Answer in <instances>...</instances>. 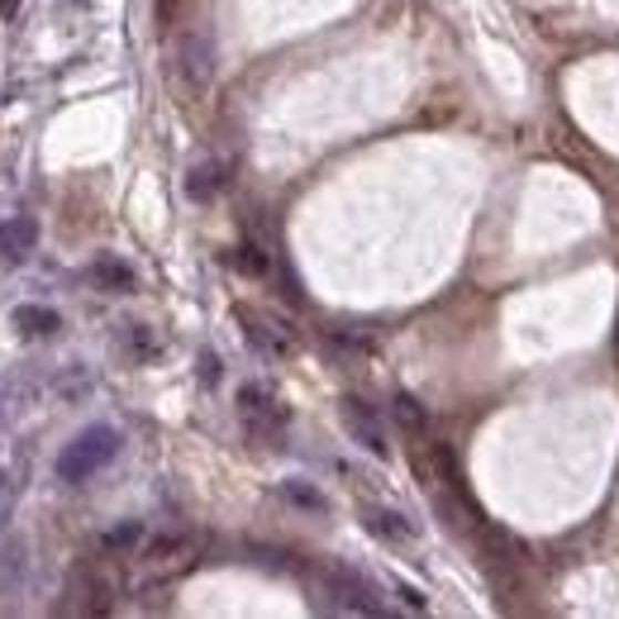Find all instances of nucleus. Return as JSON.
Instances as JSON below:
<instances>
[{
    "label": "nucleus",
    "mask_w": 619,
    "mask_h": 619,
    "mask_svg": "<svg viewBox=\"0 0 619 619\" xmlns=\"http://www.w3.org/2000/svg\"><path fill=\"white\" fill-rule=\"evenodd\" d=\"M120 429L115 424H91V429H82L68 448L58 453V463H53V472H58V482H68V486H82V482H91L101 467H110L120 457Z\"/></svg>",
    "instance_id": "1"
},
{
    "label": "nucleus",
    "mask_w": 619,
    "mask_h": 619,
    "mask_svg": "<svg viewBox=\"0 0 619 619\" xmlns=\"http://www.w3.org/2000/svg\"><path fill=\"white\" fill-rule=\"evenodd\" d=\"M238 415H244V429H248L252 439L272 443V439H281V429H286V420H291V410L277 401L272 386H262V381H248V386L238 391Z\"/></svg>",
    "instance_id": "2"
},
{
    "label": "nucleus",
    "mask_w": 619,
    "mask_h": 619,
    "mask_svg": "<svg viewBox=\"0 0 619 619\" xmlns=\"http://www.w3.org/2000/svg\"><path fill=\"white\" fill-rule=\"evenodd\" d=\"M339 415H343V429L353 434L358 448H368L372 457H386L391 453V443H386V429H381L376 420V410L368 401H358V395H348V401L339 405Z\"/></svg>",
    "instance_id": "3"
},
{
    "label": "nucleus",
    "mask_w": 619,
    "mask_h": 619,
    "mask_svg": "<svg viewBox=\"0 0 619 619\" xmlns=\"http://www.w3.org/2000/svg\"><path fill=\"white\" fill-rule=\"evenodd\" d=\"M177 68H182L190 91H205V86L215 82V43H210V34H205V29H190V34L182 39Z\"/></svg>",
    "instance_id": "4"
},
{
    "label": "nucleus",
    "mask_w": 619,
    "mask_h": 619,
    "mask_svg": "<svg viewBox=\"0 0 619 619\" xmlns=\"http://www.w3.org/2000/svg\"><path fill=\"white\" fill-rule=\"evenodd\" d=\"M329 591H333V606L339 610H353V615H381V600L372 591L368 577H358V571H329Z\"/></svg>",
    "instance_id": "5"
},
{
    "label": "nucleus",
    "mask_w": 619,
    "mask_h": 619,
    "mask_svg": "<svg viewBox=\"0 0 619 619\" xmlns=\"http://www.w3.org/2000/svg\"><path fill=\"white\" fill-rule=\"evenodd\" d=\"M238 324H244V339L258 348V353H267V358H286V353H291V333H286L272 314L238 310Z\"/></svg>",
    "instance_id": "6"
},
{
    "label": "nucleus",
    "mask_w": 619,
    "mask_h": 619,
    "mask_svg": "<svg viewBox=\"0 0 619 619\" xmlns=\"http://www.w3.org/2000/svg\"><path fill=\"white\" fill-rule=\"evenodd\" d=\"M362 529L376 534L381 544H415V524L386 505H362Z\"/></svg>",
    "instance_id": "7"
},
{
    "label": "nucleus",
    "mask_w": 619,
    "mask_h": 619,
    "mask_svg": "<svg viewBox=\"0 0 619 619\" xmlns=\"http://www.w3.org/2000/svg\"><path fill=\"white\" fill-rule=\"evenodd\" d=\"M34 244H39V219L14 215V219H6V225H0V258H6V262L29 258V252H34Z\"/></svg>",
    "instance_id": "8"
},
{
    "label": "nucleus",
    "mask_w": 619,
    "mask_h": 619,
    "mask_svg": "<svg viewBox=\"0 0 619 619\" xmlns=\"http://www.w3.org/2000/svg\"><path fill=\"white\" fill-rule=\"evenodd\" d=\"M225 182H229V163H219V157H200V163L186 172V196L190 200H210V196L225 190Z\"/></svg>",
    "instance_id": "9"
},
{
    "label": "nucleus",
    "mask_w": 619,
    "mask_h": 619,
    "mask_svg": "<svg viewBox=\"0 0 619 619\" xmlns=\"http://www.w3.org/2000/svg\"><path fill=\"white\" fill-rule=\"evenodd\" d=\"M14 329L24 333V339H53V333L62 329L58 320V310H48V306H14Z\"/></svg>",
    "instance_id": "10"
},
{
    "label": "nucleus",
    "mask_w": 619,
    "mask_h": 619,
    "mask_svg": "<svg viewBox=\"0 0 619 619\" xmlns=\"http://www.w3.org/2000/svg\"><path fill=\"white\" fill-rule=\"evenodd\" d=\"M91 281L101 286V291H110V296H124V291H134V267L105 252V258L91 262Z\"/></svg>",
    "instance_id": "11"
},
{
    "label": "nucleus",
    "mask_w": 619,
    "mask_h": 619,
    "mask_svg": "<svg viewBox=\"0 0 619 619\" xmlns=\"http://www.w3.org/2000/svg\"><path fill=\"white\" fill-rule=\"evenodd\" d=\"M391 415H395V424H401L405 434H415V439H424V434H429V415H424V405L415 401V395L395 391V401H391Z\"/></svg>",
    "instance_id": "12"
},
{
    "label": "nucleus",
    "mask_w": 619,
    "mask_h": 619,
    "mask_svg": "<svg viewBox=\"0 0 619 619\" xmlns=\"http://www.w3.org/2000/svg\"><path fill=\"white\" fill-rule=\"evenodd\" d=\"M124 353H130L134 362H153L157 353H163V339H157L148 324H124Z\"/></svg>",
    "instance_id": "13"
},
{
    "label": "nucleus",
    "mask_w": 619,
    "mask_h": 619,
    "mask_svg": "<svg viewBox=\"0 0 619 619\" xmlns=\"http://www.w3.org/2000/svg\"><path fill=\"white\" fill-rule=\"evenodd\" d=\"M138 544H143V524H138V519H124V524H115V529L101 534V548H105V553H130V548H138Z\"/></svg>",
    "instance_id": "14"
},
{
    "label": "nucleus",
    "mask_w": 619,
    "mask_h": 619,
    "mask_svg": "<svg viewBox=\"0 0 619 619\" xmlns=\"http://www.w3.org/2000/svg\"><path fill=\"white\" fill-rule=\"evenodd\" d=\"M281 496L291 501V505H300V510H310V515H324V510H329V501H324L314 486H306V482H286Z\"/></svg>",
    "instance_id": "15"
},
{
    "label": "nucleus",
    "mask_w": 619,
    "mask_h": 619,
    "mask_svg": "<svg viewBox=\"0 0 619 619\" xmlns=\"http://www.w3.org/2000/svg\"><path fill=\"white\" fill-rule=\"evenodd\" d=\"M14 501H20V472H0V529L14 519Z\"/></svg>",
    "instance_id": "16"
},
{
    "label": "nucleus",
    "mask_w": 619,
    "mask_h": 619,
    "mask_svg": "<svg viewBox=\"0 0 619 619\" xmlns=\"http://www.w3.org/2000/svg\"><path fill=\"white\" fill-rule=\"evenodd\" d=\"M234 267H238L244 277H267V267H272V262H267V252H262V248L244 244V248H234Z\"/></svg>",
    "instance_id": "17"
},
{
    "label": "nucleus",
    "mask_w": 619,
    "mask_h": 619,
    "mask_svg": "<svg viewBox=\"0 0 619 619\" xmlns=\"http://www.w3.org/2000/svg\"><path fill=\"white\" fill-rule=\"evenodd\" d=\"M177 553H182V538H157L148 548V563H167V558H177Z\"/></svg>",
    "instance_id": "18"
},
{
    "label": "nucleus",
    "mask_w": 619,
    "mask_h": 619,
    "mask_svg": "<svg viewBox=\"0 0 619 619\" xmlns=\"http://www.w3.org/2000/svg\"><path fill=\"white\" fill-rule=\"evenodd\" d=\"M395 596H401V600H405V606H410V610H415V615H420V610H429V600H424V596L415 591V586H405V581H401V586H395Z\"/></svg>",
    "instance_id": "19"
},
{
    "label": "nucleus",
    "mask_w": 619,
    "mask_h": 619,
    "mask_svg": "<svg viewBox=\"0 0 619 619\" xmlns=\"http://www.w3.org/2000/svg\"><path fill=\"white\" fill-rule=\"evenodd\" d=\"M200 381H205V386H215V381H219V358L215 353L200 358Z\"/></svg>",
    "instance_id": "20"
},
{
    "label": "nucleus",
    "mask_w": 619,
    "mask_h": 619,
    "mask_svg": "<svg viewBox=\"0 0 619 619\" xmlns=\"http://www.w3.org/2000/svg\"><path fill=\"white\" fill-rule=\"evenodd\" d=\"M14 10H20V0H0V14H6V20H14Z\"/></svg>",
    "instance_id": "21"
}]
</instances>
